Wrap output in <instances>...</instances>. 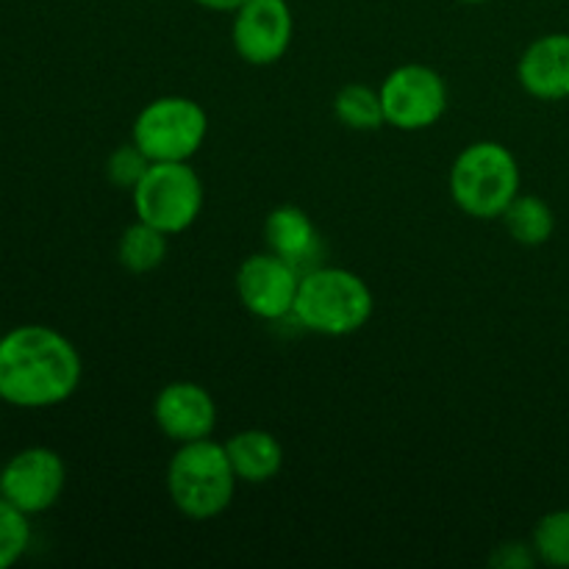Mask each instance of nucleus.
I'll use <instances>...</instances> for the list:
<instances>
[{
	"label": "nucleus",
	"mask_w": 569,
	"mask_h": 569,
	"mask_svg": "<svg viewBox=\"0 0 569 569\" xmlns=\"http://www.w3.org/2000/svg\"><path fill=\"white\" fill-rule=\"evenodd\" d=\"M383 120L398 131H426L448 111V83L428 64H400L378 87Z\"/></svg>",
	"instance_id": "obj_7"
},
{
	"label": "nucleus",
	"mask_w": 569,
	"mask_h": 569,
	"mask_svg": "<svg viewBox=\"0 0 569 569\" xmlns=\"http://www.w3.org/2000/svg\"><path fill=\"white\" fill-rule=\"evenodd\" d=\"M28 545H31L28 515L11 506L6 498H0V569L14 567L26 556Z\"/></svg>",
	"instance_id": "obj_19"
},
{
	"label": "nucleus",
	"mask_w": 569,
	"mask_h": 569,
	"mask_svg": "<svg viewBox=\"0 0 569 569\" xmlns=\"http://www.w3.org/2000/svg\"><path fill=\"white\" fill-rule=\"evenodd\" d=\"M67 483V467L56 450L26 448L11 456L0 472V498L9 500L20 511L42 515L59 503Z\"/></svg>",
	"instance_id": "obj_10"
},
{
	"label": "nucleus",
	"mask_w": 569,
	"mask_h": 569,
	"mask_svg": "<svg viewBox=\"0 0 569 569\" xmlns=\"http://www.w3.org/2000/svg\"><path fill=\"white\" fill-rule=\"evenodd\" d=\"M131 198L137 220L178 237L200 217L203 181L189 161H153Z\"/></svg>",
	"instance_id": "obj_5"
},
{
	"label": "nucleus",
	"mask_w": 569,
	"mask_h": 569,
	"mask_svg": "<svg viewBox=\"0 0 569 569\" xmlns=\"http://www.w3.org/2000/svg\"><path fill=\"white\" fill-rule=\"evenodd\" d=\"M300 276L303 272L298 267H292L270 250L248 256L237 270L239 303L259 320H287L295 311Z\"/></svg>",
	"instance_id": "obj_8"
},
{
	"label": "nucleus",
	"mask_w": 569,
	"mask_h": 569,
	"mask_svg": "<svg viewBox=\"0 0 569 569\" xmlns=\"http://www.w3.org/2000/svg\"><path fill=\"white\" fill-rule=\"evenodd\" d=\"M520 164L503 142L481 139L456 156L450 167V198L476 220H500L520 194Z\"/></svg>",
	"instance_id": "obj_4"
},
{
	"label": "nucleus",
	"mask_w": 569,
	"mask_h": 569,
	"mask_svg": "<svg viewBox=\"0 0 569 569\" xmlns=\"http://www.w3.org/2000/svg\"><path fill=\"white\" fill-rule=\"evenodd\" d=\"M237 483L226 442L211 437L178 445L167 465V495L189 520L203 522L220 517L231 506Z\"/></svg>",
	"instance_id": "obj_3"
},
{
	"label": "nucleus",
	"mask_w": 569,
	"mask_h": 569,
	"mask_svg": "<svg viewBox=\"0 0 569 569\" xmlns=\"http://www.w3.org/2000/svg\"><path fill=\"white\" fill-rule=\"evenodd\" d=\"M239 483H267L283 470V445L264 428H244L226 442Z\"/></svg>",
	"instance_id": "obj_14"
},
{
	"label": "nucleus",
	"mask_w": 569,
	"mask_h": 569,
	"mask_svg": "<svg viewBox=\"0 0 569 569\" xmlns=\"http://www.w3.org/2000/svg\"><path fill=\"white\" fill-rule=\"evenodd\" d=\"M192 3H198L200 9L226 11V14H233V11H237L242 3H248V0H192Z\"/></svg>",
	"instance_id": "obj_22"
},
{
	"label": "nucleus",
	"mask_w": 569,
	"mask_h": 569,
	"mask_svg": "<svg viewBox=\"0 0 569 569\" xmlns=\"http://www.w3.org/2000/svg\"><path fill=\"white\" fill-rule=\"evenodd\" d=\"M295 17L287 0H248L233 11L231 42L242 61L270 67L287 56L292 44Z\"/></svg>",
	"instance_id": "obj_9"
},
{
	"label": "nucleus",
	"mask_w": 569,
	"mask_h": 569,
	"mask_svg": "<svg viewBox=\"0 0 569 569\" xmlns=\"http://www.w3.org/2000/svg\"><path fill=\"white\" fill-rule=\"evenodd\" d=\"M333 114L350 131H378L383 120L381 92L370 83H348L333 98Z\"/></svg>",
	"instance_id": "obj_17"
},
{
	"label": "nucleus",
	"mask_w": 569,
	"mask_h": 569,
	"mask_svg": "<svg viewBox=\"0 0 569 569\" xmlns=\"http://www.w3.org/2000/svg\"><path fill=\"white\" fill-rule=\"evenodd\" d=\"M520 87L537 100L569 98V33H545L533 39L517 64Z\"/></svg>",
	"instance_id": "obj_12"
},
{
	"label": "nucleus",
	"mask_w": 569,
	"mask_h": 569,
	"mask_svg": "<svg viewBox=\"0 0 569 569\" xmlns=\"http://www.w3.org/2000/svg\"><path fill=\"white\" fill-rule=\"evenodd\" d=\"M459 3H467V6H481V3H489V0H459Z\"/></svg>",
	"instance_id": "obj_23"
},
{
	"label": "nucleus",
	"mask_w": 569,
	"mask_h": 569,
	"mask_svg": "<svg viewBox=\"0 0 569 569\" xmlns=\"http://www.w3.org/2000/svg\"><path fill=\"white\" fill-rule=\"evenodd\" d=\"M209 117L183 94H164L144 106L131 126V139L150 161H189L206 142Z\"/></svg>",
	"instance_id": "obj_6"
},
{
	"label": "nucleus",
	"mask_w": 569,
	"mask_h": 569,
	"mask_svg": "<svg viewBox=\"0 0 569 569\" xmlns=\"http://www.w3.org/2000/svg\"><path fill=\"white\" fill-rule=\"evenodd\" d=\"M150 164H153V161H150L148 156H144V150L131 139V142L120 144V148L109 156V161H106V178H109L117 189L133 192V189L139 187V181L144 178V172L150 170Z\"/></svg>",
	"instance_id": "obj_20"
},
{
	"label": "nucleus",
	"mask_w": 569,
	"mask_h": 569,
	"mask_svg": "<svg viewBox=\"0 0 569 569\" xmlns=\"http://www.w3.org/2000/svg\"><path fill=\"white\" fill-rule=\"evenodd\" d=\"M376 311L370 283L345 267H311L300 276L292 320L320 337H350Z\"/></svg>",
	"instance_id": "obj_2"
},
{
	"label": "nucleus",
	"mask_w": 569,
	"mask_h": 569,
	"mask_svg": "<svg viewBox=\"0 0 569 569\" xmlns=\"http://www.w3.org/2000/svg\"><path fill=\"white\" fill-rule=\"evenodd\" d=\"M500 220L509 228L511 239L526 244V248H539L556 231L553 209L542 198H537V194H517Z\"/></svg>",
	"instance_id": "obj_16"
},
{
	"label": "nucleus",
	"mask_w": 569,
	"mask_h": 569,
	"mask_svg": "<svg viewBox=\"0 0 569 569\" xmlns=\"http://www.w3.org/2000/svg\"><path fill=\"white\" fill-rule=\"evenodd\" d=\"M167 233L159 228L148 226V222L137 220L133 226H128L122 231L120 242H117V259H120L122 270L133 272V276H144V272H153L164 264L167 259Z\"/></svg>",
	"instance_id": "obj_15"
},
{
	"label": "nucleus",
	"mask_w": 569,
	"mask_h": 569,
	"mask_svg": "<svg viewBox=\"0 0 569 569\" xmlns=\"http://www.w3.org/2000/svg\"><path fill=\"white\" fill-rule=\"evenodd\" d=\"M489 561L500 569H528L537 565V553H533L531 542H506L495 550Z\"/></svg>",
	"instance_id": "obj_21"
},
{
	"label": "nucleus",
	"mask_w": 569,
	"mask_h": 569,
	"mask_svg": "<svg viewBox=\"0 0 569 569\" xmlns=\"http://www.w3.org/2000/svg\"><path fill=\"white\" fill-rule=\"evenodd\" d=\"M76 345L48 326H20L0 339V400L17 409H50L81 383Z\"/></svg>",
	"instance_id": "obj_1"
},
{
	"label": "nucleus",
	"mask_w": 569,
	"mask_h": 569,
	"mask_svg": "<svg viewBox=\"0 0 569 569\" xmlns=\"http://www.w3.org/2000/svg\"><path fill=\"white\" fill-rule=\"evenodd\" d=\"M264 242L270 253L281 256L300 272L311 270L320 261V233H317L315 220L300 206L283 203L267 214Z\"/></svg>",
	"instance_id": "obj_13"
},
{
	"label": "nucleus",
	"mask_w": 569,
	"mask_h": 569,
	"mask_svg": "<svg viewBox=\"0 0 569 569\" xmlns=\"http://www.w3.org/2000/svg\"><path fill=\"white\" fill-rule=\"evenodd\" d=\"M153 420L170 442L187 445L209 439L217 428V403L194 381H172L153 400Z\"/></svg>",
	"instance_id": "obj_11"
},
{
	"label": "nucleus",
	"mask_w": 569,
	"mask_h": 569,
	"mask_svg": "<svg viewBox=\"0 0 569 569\" xmlns=\"http://www.w3.org/2000/svg\"><path fill=\"white\" fill-rule=\"evenodd\" d=\"M537 561L548 567L569 569V509L548 511L531 533Z\"/></svg>",
	"instance_id": "obj_18"
}]
</instances>
